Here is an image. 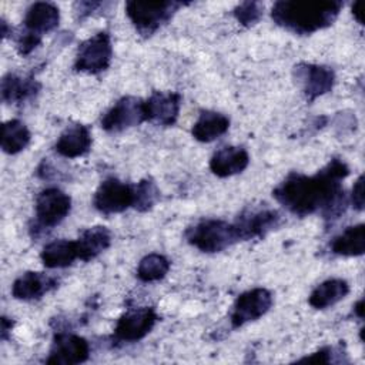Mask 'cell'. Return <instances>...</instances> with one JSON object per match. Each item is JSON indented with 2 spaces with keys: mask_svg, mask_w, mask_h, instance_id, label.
Returning a JSON list of instances; mask_svg holds the SVG:
<instances>
[{
  "mask_svg": "<svg viewBox=\"0 0 365 365\" xmlns=\"http://www.w3.org/2000/svg\"><path fill=\"white\" fill-rule=\"evenodd\" d=\"M349 175V167L339 158H332L314 175L289 173L274 190V198L291 214L307 217L321 212L324 220H336L346 208L342 180Z\"/></svg>",
  "mask_w": 365,
  "mask_h": 365,
  "instance_id": "obj_1",
  "label": "cell"
},
{
  "mask_svg": "<svg viewBox=\"0 0 365 365\" xmlns=\"http://www.w3.org/2000/svg\"><path fill=\"white\" fill-rule=\"evenodd\" d=\"M342 7L339 0H281L274 3L271 17L287 31L307 36L332 26Z\"/></svg>",
  "mask_w": 365,
  "mask_h": 365,
  "instance_id": "obj_2",
  "label": "cell"
},
{
  "mask_svg": "<svg viewBox=\"0 0 365 365\" xmlns=\"http://www.w3.org/2000/svg\"><path fill=\"white\" fill-rule=\"evenodd\" d=\"M185 240L190 245L207 254L221 252L241 241L234 222L218 218H204L197 221L187 228Z\"/></svg>",
  "mask_w": 365,
  "mask_h": 365,
  "instance_id": "obj_3",
  "label": "cell"
},
{
  "mask_svg": "<svg viewBox=\"0 0 365 365\" xmlns=\"http://www.w3.org/2000/svg\"><path fill=\"white\" fill-rule=\"evenodd\" d=\"M187 3L174 0L161 1H137L131 0L125 4V14L143 37L153 36Z\"/></svg>",
  "mask_w": 365,
  "mask_h": 365,
  "instance_id": "obj_4",
  "label": "cell"
},
{
  "mask_svg": "<svg viewBox=\"0 0 365 365\" xmlns=\"http://www.w3.org/2000/svg\"><path fill=\"white\" fill-rule=\"evenodd\" d=\"M111 57L113 47L110 34L107 31H98L80 44L76 54L74 70L87 74H98L108 68Z\"/></svg>",
  "mask_w": 365,
  "mask_h": 365,
  "instance_id": "obj_5",
  "label": "cell"
},
{
  "mask_svg": "<svg viewBox=\"0 0 365 365\" xmlns=\"http://www.w3.org/2000/svg\"><path fill=\"white\" fill-rule=\"evenodd\" d=\"M134 184L123 182L115 177H108L98 185L93 198V205L98 212L104 215H111L134 207Z\"/></svg>",
  "mask_w": 365,
  "mask_h": 365,
  "instance_id": "obj_6",
  "label": "cell"
},
{
  "mask_svg": "<svg viewBox=\"0 0 365 365\" xmlns=\"http://www.w3.org/2000/svg\"><path fill=\"white\" fill-rule=\"evenodd\" d=\"M282 224V215L269 207H248L234 221L240 240L264 238Z\"/></svg>",
  "mask_w": 365,
  "mask_h": 365,
  "instance_id": "obj_7",
  "label": "cell"
},
{
  "mask_svg": "<svg viewBox=\"0 0 365 365\" xmlns=\"http://www.w3.org/2000/svg\"><path fill=\"white\" fill-rule=\"evenodd\" d=\"M272 294L265 288H252L238 295L232 305L230 322L234 329L264 317L272 307Z\"/></svg>",
  "mask_w": 365,
  "mask_h": 365,
  "instance_id": "obj_8",
  "label": "cell"
},
{
  "mask_svg": "<svg viewBox=\"0 0 365 365\" xmlns=\"http://www.w3.org/2000/svg\"><path fill=\"white\" fill-rule=\"evenodd\" d=\"M147 121L144 100L133 96L121 97L101 117V128L107 133H121L130 127Z\"/></svg>",
  "mask_w": 365,
  "mask_h": 365,
  "instance_id": "obj_9",
  "label": "cell"
},
{
  "mask_svg": "<svg viewBox=\"0 0 365 365\" xmlns=\"http://www.w3.org/2000/svg\"><path fill=\"white\" fill-rule=\"evenodd\" d=\"M36 225L40 228H53L58 225L71 210V198L60 188H44L36 197Z\"/></svg>",
  "mask_w": 365,
  "mask_h": 365,
  "instance_id": "obj_10",
  "label": "cell"
},
{
  "mask_svg": "<svg viewBox=\"0 0 365 365\" xmlns=\"http://www.w3.org/2000/svg\"><path fill=\"white\" fill-rule=\"evenodd\" d=\"M294 78L308 101L329 93L335 84L334 70L322 64L298 63L294 67Z\"/></svg>",
  "mask_w": 365,
  "mask_h": 365,
  "instance_id": "obj_11",
  "label": "cell"
},
{
  "mask_svg": "<svg viewBox=\"0 0 365 365\" xmlns=\"http://www.w3.org/2000/svg\"><path fill=\"white\" fill-rule=\"evenodd\" d=\"M158 319V314L151 307L128 309L117 321L113 336L120 342H137L154 328Z\"/></svg>",
  "mask_w": 365,
  "mask_h": 365,
  "instance_id": "obj_12",
  "label": "cell"
},
{
  "mask_svg": "<svg viewBox=\"0 0 365 365\" xmlns=\"http://www.w3.org/2000/svg\"><path fill=\"white\" fill-rule=\"evenodd\" d=\"M90 356V344L80 335L58 331L50 348L46 364L53 365H76L86 362Z\"/></svg>",
  "mask_w": 365,
  "mask_h": 365,
  "instance_id": "obj_13",
  "label": "cell"
},
{
  "mask_svg": "<svg viewBox=\"0 0 365 365\" xmlns=\"http://www.w3.org/2000/svg\"><path fill=\"white\" fill-rule=\"evenodd\" d=\"M181 96L174 91H154L144 100L147 121L160 125H173L180 114Z\"/></svg>",
  "mask_w": 365,
  "mask_h": 365,
  "instance_id": "obj_14",
  "label": "cell"
},
{
  "mask_svg": "<svg viewBox=\"0 0 365 365\" xmlns=\"http://www.w3.org/2000/svg\"><path fill=\"white\" fill-rule=\"evenodd\" d=\"M57 287L58 279L56 277L43 272L27 271L14 279L11 285V295L16 299L33 301L41 298Z\"/></svg>",
  "mask_w": 365,
  "mask_h": 365,
  "instance_id": "obj_15",
  "label": "cell"
},
{
  "mask_svg": "<svg viewBox=\"0 0 365 365\" xmlns=\"http://www.w3.org/2000/svg\"><path fill=\"white\" fill-rule=\"evenodd\" d=\"M58 21L60 11L56 4L37 1L27 9L23 20V30L43 37V34L53 31L58 26Z\"/></svg>",
  "mask_w": 365,
  "mask_h": 365,
  "instance_id": "obj_16",
  "label": "cell"
},
{
  "mask_svg": "<svg viewBox=\"0 0 365 365\" xmlns=\"http://www.w3.org/2000/svg\"><path fill=\"white\" fill-rule=\"evenodd\" d=\"M250 164V154L242 147L227 145L214 153L210 160V170L220 178L242 173Z\"/></svg>",
  "mask_w": 365,
  "mask_h": 365,
  "instance_id": "obj_17",
  "label": "cell"
},
{
  "mask_svg": "<svg viewBox=\"0 0 365 365\" xmlns=\"http://www.w3.org/2000/svg\"><path fill=\"white\" fill-rule=\"evenodd\" d=\"M91 148V133L84 124H74L66 128L54 144L57 154L66 158H77Z\"/></svg>",
  "mask_w": 365,
  "mask_h": 365,
  "instance_id": "obj_18",
  "label": "cell"
},
{
  "mask_svg": "<svg viewBox=\"0 0 365 365\" xmlns=\"http://www.w3.org/2000/svg\"><path fill=\"white\" fill-rule=\"evenodd\" d=\"M41 84L31 76L21 77L9 73L1 80V100L9 104H21L38 94Z\"/></svg>",
  "mask_w": 365,
  "mask_h": 365,
  "instance_id": "obj_19",
  "label": "cell"
},
{
  "mask_svg": "<svg viewBox=\"0 0 365 365\" xmlns=\"http://www.w3.org/2000/svg\"><path fill=\"white\" fill-rule=\"evenodd\" d=\"M111 244V232L103 225L86 228L76 240L78 259L90 261L106 251Z\"/></svg>",
  "mask_w": 365,
  "mask_h": 365,
  "instance_id": "obj_20",
  "label": "cell"
},
{
  "mask_svg": "<svg viewBox=\"0 0 365 365\" xmlns=\"http://www.w3.org/2000/svg\"><path fill=\"white\" fill-rule=\"evenodd\" d=\"M230 128V118L218 111H201L191 128L192 137L200 143H211L225 134Z\"/></svg>",
  "mask_w": 365,
  "mask_h": 365,
  "instance_id": "obj_21",
  "label": "cell"
},
{
  "mask_svg": "<svg viewBox=\"0 0 365 365\" xmlns=\"http://www.w3.org/2000/svg\"><path fill=\"white\" fill-rule=\"evenodd\" d=\"M349 294V284L342 278H329L317 285L308 297V302L315 309H325L335 305Z\"/></svg>",
  "mask_w": 365,
  "mask_h": 365,
  "instance_id": "obj_22",
  "label": "cell"
},
{
  "mask_svg": "<svg viewBox=\"0 0 365 365\" xmlns=\"http://www.w3.org/2000/svg\"><path fill=\"white\" fill-rule=\"evenodd\" d=\"M331 252L341 257H359L365 252V225L356 224L345 228L329 244Z\"/></svg>",
  "mask_w": 365,
  "mask_h": 365,
  "instance_id": "obj_23",
  "label": "cell"
},
{
  "mask_svg": "<svg viewBox=\"0 0 365 365\" xmlns=\"http://www.w3.org/2000/svg\"><path fill=\"white\" fill-rule=\"evenodd\" d=\"M41 262L46 268H66L78 259L76 241L56 240L44 245L40 254Z\"/></svg>",
  "mask_w": 365,
  "mask_h": 365,
  "instance_id": "obj_24",
  "label": "cell"
},
{
  "mask_svg": "<svg viewBox=\"0 0 365 365\" xmlns=\"http://www.w3.org/2000/svg\"><path fill=\"white\" fill-rule=\"evenodd\" d=\"M31 140V134L24 123L17 118L9 120L1 125V148L6 154L23 151Z\"/></svg>",
  "mask_w": 365,
  "mask_h": 365,
  "instance_id": "obj_25",
  "label": "cell"
},
{
  "mask_svg": "<svg viewBox=\"0 0 365 365\" xmlns=\"http://www.w3.org/2000/svg\"><path fill=\"white\" fill-rule=\"evenodd\" d=\"M170 261L163 254L151 252L143 257L137 267V278L143 282H154L163 279L170 271Z\"/></svg>",
  "mask_w": 365,
  "mask_h": 365,
  "instance_id": "obj_26",
  "label": "cell"
},
{
  "mask_svg": "<svg viewBox=\"0 0 365 365\" xmlns=\"http://www.w3.org/2000/svg\"><path fill=\"white\" fill-rule=\"evenodd\" d=\"M134 188H135V201L133 208H135L140 212H145L151 210L160 198V190L157 188V184L151 178H143L137 184H134Z\"/></svg>",
  "mask_w": 365,
  "mask_h": 365,
  "instance_id": "obj_27",
  "label": "cell"
},
{
  "mask_svg": "<svg viewBox=\"0 0 365 365\" xmlns=\"http://www.w3.org/2000/svg\"><path fill=\"white\" fill-rule=\"evenodd\" d=\"M262 10L264 7L258 1H242L232 10V14L241 26L252 27L261 20Z\"/></svg>",
  "mask_w": 365,
  "mask_h": 365,
  "instance_id": "obj_28",
  "label": "cell"
},
{
  "mask_svg": "<svg viewBox=\"0 0 365 365\" xmlns=\"http://www.w3.org/2000/svg\"><path fill=\"white\" fill-rule=\"evenodd\" d=\"M342 352V345L339 344L338 346H332V345H327L319 348L318 351L312 352L311 355H307L304 358H299L297 362H308V364H329V362H335L334 356Z\"/></svg>",
  "mask_w": 365,
  "mask_h": 365,
  "instance_id": "obj_29",
  "label": "cell"
},
{
  "mask_svg": "<svg viewBox=\"0 0 365 365\" xmlns=\"http://www.w3.org/2000/svg\"><path fill=\"white\" fill-rule=\"evenodd\" d=\"M351 202H352V207H354L356 211H362V210H364V204H365V195H364V175H359L358 180L355 181L354 187H352Z\"/></svg>",
  "mask_w": 365,
  "mask_h": 365,
  "instance_id": "obj_30",
  "label": "cell"
},
{
  "mask_svg": "<svg viewBox=\"0 0 365 365\" xmlns=\"http://www.w3.org/2000/svg\"><path fill=\"white\" fill-rule=\"evenodd\" d=\"M100 6H103V3L100 1H78L74 4V11L78 16V19H83L86 16H90Z\"/></svg>",
  "mask_w": 365,
  "mask_h": 365,
  "instance_id": "obj_31",
  "label": "cell"
},
{
  "mask_svg": "<svg viewBox=\"0 0 365 365\" xmlns=\"http://www.w3.org/2000/svg\"><path fill=\"white\" fill-rule=\"evenodd\" d=\"M0 324H1V327H0V338L3 341H6L9 338V334H10L11 328H13V325H14V321H11V319H9L6 317H1Z\"/></svg>",
  "mask_w": 365,
  "mask_h": 365,
  "instance_id": "obj_32",
  "label": "cell"
},
{
  "mask_svg": "<svg viewBox=\"0 0 365 365\" xmlns=\"http://www.w3.org/2000/svg\"><path fill=\"white\" fill-rule=\"evenodd\" d=\"M354 312H355V315L358 317V318H364V299L361 298V299H358L356 301V304L354 305Z\"/></svg>",
  "mask_w": 365,
  "mask_h": 365,
  "instance_id": "obj_33",
  "label": "cell"
},
{
  "mask_svg": "<svg viewBox=\"0 0 365 365\" xmlns=\"http://www.w3.org/2000/svg\"><path fill=\"white\" fill-rule=\"evenodd\" d=\"M352 14H354L355 20H356L359 24H362V16H361V10H359V1H355V3L352 4Z\"/></svg>",
  "mask_w": 365,
  "mask_h": 365,
  "instance_id": "obj_34",
  "label": "cell"
},
{
  "mask_svg": "<svg viewBox=\"0 0 365 365\" xmlns=\"http://www.w3.org/2000/svg\"><path fill=\"white\" fill-rule=\"evenodd\" d=\"M1 36L6 38L9 36V26H7V21L4 19H1Z\"/></svg>",
  "mask_w": 365,
  "mask_h": 365,
  "instance_id": "obj_35",
  "label": "cell"
}]
</instances>
